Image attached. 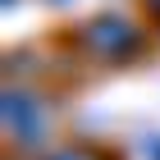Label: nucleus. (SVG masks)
Here are the masks:
<instances>
[{
    "instance_id": "nucleus-1",
    "label": "nucleus",
    "mask_w": 160,
    "mask_h": 160,
    "mask_svg": "<svg viewBox=\"0 0 160 160\" xmlns=\"http://www.w3.org/2000/svg\"><path fill=\"white\" fill-rule=\"evenodd\" d=\"M87 46L119 60V55H128V50L137 46V28H128L123 18L105 14V18H96V23H87Z\"/></svg>"
},
{
    "instance_id": "nucleus-2",
    "label": "nucleus",
    "mask_w": 160,
    "mask_h": 160,
    "mask_svg": "<svg viewBox=\"0 0 160 160\" xmlns=\"http://www.w3.org/2000/svg\"><path fill=\"white\" fill-rule=\"evenodd\" d=\"M50 160H92L87 151H60V156H50Z\"/></svg>"
}]
</instances>
